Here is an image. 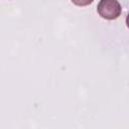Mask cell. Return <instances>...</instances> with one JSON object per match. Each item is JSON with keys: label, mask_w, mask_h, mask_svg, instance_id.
<instances>
[{"label": "cell", "mask_w": 129, "mask_h": 129, "mask_svg": "<svg viewBox=\"0 0 129 129\" xmlns=\"http://www.w3.org/2000/svg\"><path fill=\"white\" fill-rule=\"evenodd\" d=\"M97 11L104 19L115 20L121 15L122 7L117 0H101L98 3Z\"/></svg>", "instance_id": "obj_1"}, {"label": "cell", "mask_w": 129, "mask_h": 129, "mask_svg": "<svg viewBox=\"0 0 129 129\" xmlns=\"http://www.w3.org/2000/svg\"><path fill=\"white\" fill-rule=\"evenodd\" d=\"M126 25H127V27L129 28V12H128V14H127V16H126Z\"/></svg>", "instance_id": "obj_2"}]
</instances>
